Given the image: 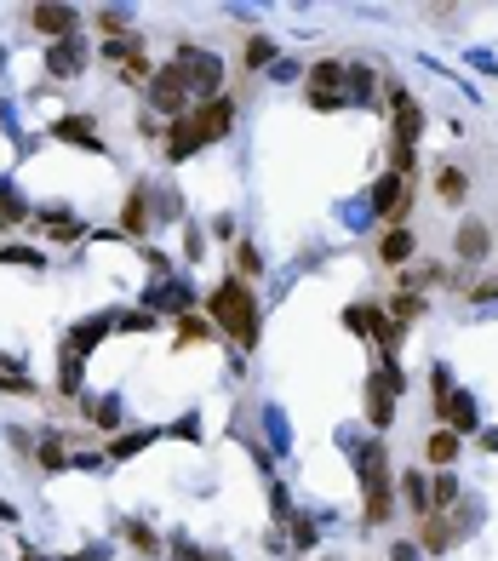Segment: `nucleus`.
Masks as SVG:
<instances>
[{
    "label": "nucleus",
    "mask_w": 498,
    "mask_h": 561,
    "mask_svg": "<svg viewBox=\"0 0 498 561\" xmlns=\"http://www.w3.org/2000/svg\"><path fill=\"white\" fill-rule=\"evenodd\" d=\"M0 258H6V264H41V252H29V247H0Z\"/></svg>",
    "instance_id": "nucleus-26"
},
{
    "label": "nucleus",
    "mask_w": 498,
    "mask_h": 561,
    "mask_svg": "<svg viewBox=\"0 0 498 561\" xmlns=\"http://www.w3.org/2000/svg\"><path fill=\"white\" fill-rule=\"evenodd\" d=\"M435 195H441L447 206H453V201H464V195H470V178L458 173V166H441V173H435Z\"/></svg>",
    "instance_id": "nucleus-12"
},
{
    "label": "nucleus",
    "mask_w": 498,
    "mask_h": 561,
    "mask_svg": "<svg viewBox=\"0 0 498 561\" xmlns=\"http://www.w3.org/2000/svg\"><path fill=\"white\" fill-rule=\"evenodd\" d=\"M18 218H23L18 195H6V189H0V224H18Z\"/></svg>",
    "instance_id": "nucleus-24"
},
{
    "label": "nucleus",
    "mask_w": 498,
    "mask_h": 561,
    "mask_svg": "<svg viewBox=\"0 0 498 561\" xmlns=\"http://www.w3.org/2000/svg\"><path fill=\"white\" fill-rule=\"evenodd\" d=\"M143 201H149V189H132V195H126V212H120V224H126L132 235H143V229H149V206H143Z\"/></svg>",
    "instance_id": "nucleus-13"
},
{
    "label": "nucleus",
    "mask_w": 498,
    "mask_h": 561,
    "mask_svg": "<svg viewBox=\"0 0 498 561\" xmlns=\"http://www.w3.org/2000/svg\"><path fill=\"white\" fill-rule=\"evenodd\" d=\"M424 458H430V465H453V458H458V435L453 430H435L430 442H424Z\"/></svg>",
    "instance_id": "nucleus-14"
},
{
    "label": "nucleus",
    "mask_w": 498,
    "mask_h": 561,
    "mask_svg": "<svg viewBox=\"0 0 498 561\" xmlns=\"http://www.w3.org/2000/svg\"><path fill=\"white\" fill-rule=\"evenodd\" d=\"M235 258H241V275H258V270H264V258L252 252V241H241V252H235Z\"/></svg>",
    "instance_id": "nucleus-22"
},
{
    "label": "nucleus",
    "mask_w": 498,
    "mask_h": 561,
    "mask_svg": "<svg viewBox=\"0 0 498 561\" xmlns=\"http://www.w3.org/2000/svg\"><path fill=\"white\" fill-rule=\"evenodd\" d=\"M126 539H132V544H138V550H143V556H149V550H155V533H149V527H126Z\"/></svg>",
    "instance_id": "nucleus-27"
},
{
    "label": "nucleus",
    "mask_w": 498,
    "mask_h": 561,
    "mask_svg": "<svg viewBox=\"0 0 498 561\" xmlns=\"http://www.w3.org/2000/svg\"><path fill=\"white\" fill-rule=\"evenodd\" d=\"M46 69H52L57 81H64V75H75V69H80V52H75V41H57V46H52V58H46Z\"/></svg>",
    "instance_id": "nucleus-16"
},
{
    "label": "nucleus",
    "mask_w": 498,
    "mask_h": 561,
    "mask_svg": "<svg viewBox=\"0 0 498 561\" xmlns=\"http://www.w3.org/2000/svg\"><path fill=\"white\" fill-rule=\"evenodd\" d=\"M349 104V69L338 64V58H321V64L310 69V109H344Z\"/></svg>",
    "instance_id": "nucleus-4"
},
{
    "label": "nucleus",
    "mask_w": 498,
    "mask_h": 561,
    "mask_svg": "<svg viewBox=\"0 0 498 561\" xmlns=\"http://www.w3.org/2000/svg\"><path fill=\"white\" fill-rule=\"evenodd\" d=\"M435 504H453V498H458V487H453V475H435Z\"/></svg>",
    "instance_id": "nucleus-25"
},
{
    "label": "nucleus",
    "mask_w": 498,
    "mask_h": 561,
    "mask_svg": "<svg viewBox=\"0 0 498 561\" xmlns=\"http://www.w3.org/2000/svg\"><path fill=\"white\" fill-rule=\"evenodd\" d=\"M418 252V241H412V229H384V241H379V258L390 264V270H401V264Z\"/></svg>",
    "instance_id": "nucleus-10"
},
{
    "label": "nucleus",
    "mask_w": 498,
    "mask_h": 561,
    "mask_svg": "<svg viewBox=\"0 0 498 561\" xmlns=\"http://www.w3.org/2000/svg\"><path fill=\"white\" fill-rule=\"evenodd\" d=\"M172 69L184 75V87H189V92H206V97H218V81H224L218 58H206V52H195V46H184V52L172 58Z\"/></svg>",
    "instance_id": "nucleus-5"
},
{
    "label": "nucleus",
    "mask_w": 498,
    "mask_h": 561,
    "mask_svg": "<svg viewBox=\"0 0 498 561\" xmlns=\"http://www.w3.org/2000/svg\"><path fill=\"white\" fill-rule=\"evenodd\" d=\"M361 487H367V527H384L390 521V458H384V442H372L367 458H361Z\"/></svg>",
    "instance_id": "nucleus-3"
},
{
    "label": "nucleus",
    "mask_w": 498,
    "mask_h": 561,
    "mask_svg": "<svg viewBox=\"0 0 498 561\" xmlns=\"http://www.w3.org/2000/svg\"><path fill=\"white\" fill-rule=\"evenodd\" d=\"M98 29L120 41V35H126V12H98Z\"/></svg>",
    "instance_id": "nucleus-21"
},
{
    "label": "nucleus",
    "mask_w": 498,
    "mask_h": 561,
    "mask_svg": "<svg viewBox=\"0 0 498 561\" xmlns=\"http://www.w3.org/2000/svg\"><path fill=\"white\" fill-rule=\"evenodd\" d=\"M418 539L430 544V550H447V539H453V527H447V516H435V510H430V516H424V527H418Z\"/></svg>",
    "instance_id": "nucleus-17"
},
{
    "label": "nucleus",
    "mask_w": 498,
    "mask_h": 561,
    "mask_svg": "<svg viewBox=\"0 0 498 561\" xmlns=\"http://www.w3.org/2000/svg\"><path fill=\"white\" fill-rule=\"evenodd\" d=\"M229 127H235V97H201L184 120H172V132H166V161H189L201 143L224 138Z\"/></svg>",
    "instance_id": "nucleus-1"
},
{
    "label": "nucleus",
    "mask_w": 498,
    "mask_h": 561,
    "mask_svg": "<svg viewBox=\"0 0 498 561\" xmlns=\"http://www.w3.org/2000/svg\"><path fill=\"white\" fill-rule=\"evenodd\" d=\"M206 315L224 327V338H235L241 350L258 344V292L247 280H224V287L206 298Z\"/></svg>",
    "instance_id": "nucleus-2"
},
{
    "label": "nucleus",
    "mask_w": 498,
    "mask_h": 561,
    "mask_svg": "<svg viewBox=\"0 0 498 561\" xmlns=\"http://www.w3.org/2000/svg\"><path fill=\"white\" fill-rule=\"evenodd\" d=\"M120 81H126V87H143V81H149V64H143V58H126V69H120Z\"/></svg>",
    "instance_id": "nucleus-20"
},
{
    "label": "nucleus",
    "mask_w": 498,
    "mask_h": 561,
    "mask_svg": "<svg viewBox=\"0 0 498 561\" xmlns=\"http://www.w3.org/2000/svg\"><path fill=\"white\" fill-rule=\"evenodd\" d=\"M390 310H395V321H418V315H424V298H412V287H401L395 298H390Z\"/></svg>",
    "instance_id": "nucleus-18"
},
{
    "label": "nucleus",
    "mask_w": 498,
    "mask_h": 561,
    "mask_svg": "<svg viewBox=\"0 0 498 561\" xmlns=\"http://www.w3.org/2000/svg\"><path fill=\"white\" fill-rule=\"evenodd\" d=\"M206 338H212V327H206L201 315H184V321H178V344H206Z\"/></svg>",
    "instance_id": "nucleus-19"
},
{
    "label": "nucleus",
    "mask_w": 498,
    "mask_h": 561,
    "mask_svg": "<svg viewBox=\"0 0 498 561\" xmlns=\"http://www.w3.org/2000/svg\"><path fill=\"white\" fill-rule=\"evenodd\" d=\"M149 104L161 109V115H172V120H184V115H189V109H184V104H189V87H184V75H178L172 64H166L161 75L149 81Z\"/></svg>",
    "instance_id": "nucleus-6"
},
{
    "label": "nucleus",
    "mask_w": 498,
    "mask_h": 561,
    "mask_svg": "<svg viewBox=\"0 0 498 561\" xmlns=\"http://www.w3.org/2000/svg\"><path fill=\"white\" fill-rule=\"evenodd\" d=\"M487 247H493L487 224H481V218H470V224L458 229V258H464V264H481V258H487Z\"/></svg>",
    "instance_id": "nucleus-9"
},
{
    "label": "nucleus",
    "mask_w": 498,
    "mask_h": 561,
    "mask_svg": "<svg viewBox=\"0 0 498 561\" xmlns=\"http://www.w3.org/2000/svg\"><path fill=\"white\" fill-rule=\"evenodd\" d=\"M0 389H6V396H34V384L23 373H6V378H0Z\"/></svg>",
    "instance_id": "nucleus-23"
},
{
    "label": "nucleus",
    "mask_w": 498,
    "mask_h": 561,
    "mask_svg": "<svg viewBox=\"0 0 498 561\" xmlns=\"http://www.w3.org/2000/svg\"><path fill=\"white\" fill-rule=\"evenodd\" d=\"M395 389H401L395 367H379L367 378V419H372V430H390V396Z\"/></svg>",
    "instance_id": "nucleus-7"
},
{
    "label": "nucleus",
    "mask_w": 498,
    "mask_h": 561,
    "mask_svg": "<svg viewBox=\"0 0 498 561\" xmlns=\"http://www.w3.org/2000/svg\"><path fill=\"white\" fill-rule=\"evenodd\" d=\"M270 58H275L270 35H247V46H241V69H264Z\"/></svg>",
    "instance_id": "nucleus-15"
},
{
    "label": "nucleus",
    "mask_w": 498,
    "mask_h": 561,
    "mask_svg": "<svg viewBox=\"0 0 498 561\" xmlns=\"http://www.w3.org/2000/svg\"><path fill=\"white\" fill-rule=\"evenodd\" d=\"M75 18H80L75 6H29V23L41 35H52V41H69V35H75Z\"/></svg>",
    "instance_id": "nucleus-8"
},
{
    "label": "nucleus",
    "mask_w": 498,
    "mask_h": 561,
    "mask_svg": "<svg viewBox=\"0 0 498 561\" xmlns=\"http://www.w3.org/2000/svg\"><path fill=\"white\" fill-rule=\"evenodd\" d=\"M52 132H57L64 143H87V150H98V127H92V120H80V115H64Z\"/></svg>",
    "instance_id": "nucleus-11"
}]
</instances>
